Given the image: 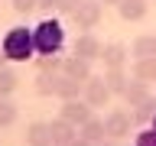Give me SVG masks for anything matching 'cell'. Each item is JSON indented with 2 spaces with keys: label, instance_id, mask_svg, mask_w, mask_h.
Masks as SVG:
<instances>
[{
  "label": "cell",
  "instance_id": "4dcf8cb0",
  "mask_svg": "<svg viewBox=\"0 0 156 146\" xmlns=\"http://www.w3.org/2000/svg\"><path fill=\"white\" fill-rule=\"evenodd\" d=\"M94 146H114V143H104V140H101V143H94Z\"/></svg>",
  "mask_w": 156,
  "mask_h": 146
},
{
  "label": "cell",
  "instance_id": "f1b7e54d",
  "mask_svg": "<svg viewBox=\"0 0 156 146\" xmlns=\"http://www.w3.org/2000/svg\"><path fill=\"white\" fill-rule=\"evenodd\" d=\"M101 3H104V7H117V3H120V0H101Z\"/></svg>",
  "mask_w": 156,
  "mask_h": 146
},
{
  "label": "cell",
  "instance_id": "ac0fdd59",
  "mask_svg": "<svg viewBox=\"0 0 156 146\" xmlns=\"http://www.w3.org/2000/svg\"><path fill=\"white\" fill-rule=\"evenodd\" d=\"M130 55H133V58H150V55H156V36H153V33L136 36L133 46H130Z\"/></svg>",
  "mask_w": 156,
  "mask_h": 146
},
{
  "label": "cell",
  "instance_id": "f546056e",
  "mask_svg": "<svg viewBox=\"0 0 156 146\" xmlns=\"http://www.w3.org/2000/svg\"><path fill=\"white\" fill-rule=\"evenodd\" d=\"M3 65H7V55H3V49H0V68H3Z\"/></svg>",
  "mask_w": 156,
  "mask_h": 146
},
{
  "label": "cell",
  "instance_id": "2e32d148",
  "mask_svg": "<svg viewBox=\"0 0 156 146\" xmlns=\"http://www.w3.org/2000/svg\"><path fill=\"white\" fill-rule=\"evenodd\" d=\"M104 85L111 94H124V88L130 85V75L127 68H104Z\"/></svg>",
  "mask_w": 156,
  "mask_h": 146
},
{
  "label": "cell",
  "instance_id": "3957f363",
  "mask_svg": "<svg viewBox=\"0 0 156 146\" xmlns=\"http://www.w3.org/2000/svg\"><path fill=\"white\" fill-rule=\"evenodd\" d=\"M72 19H75L78 29L91 33V29H98V26H101V19H104V3H101V0H81L78 10L72 13Z\"/></svg>",
  "mask_w": 156,
  "mask_h": 146
},
{
  "label": "cell",
  "instance_id": "484cf974",
  "mask_svg": "<svg viewBox=\"0 0 156 146\" xmlns=\"http://www.w3.org/2000/svg\"><path fill=\"white\" fill-rule=\"evenodd\" d=\"M78 3H81V0H58V13H68V16H72V13H75V10H78Z\"/></svg>",
  "mask_w": 156,
  "mask_h": 146
},
{
  "label": "cell",
  "instance_id": "4316f807",
  "mask_svg": "<svg viewBox=\"0 0 156 146\" xmlns=\"http://www.w3.org/2000/svg\"><path fill=\"white\" fill-rule=\"evenodd\" d=\"M55 7H58V0H36V10H39V13H46V16H49Z\"/></svg>",
  "mask_w": 156,
  "mask_h": 146
},
{
  "label": "cell",
  "instance_id": "83f0119b",
  "mask_svg": "<svg viewBox=\"0 0 156 146\" xmlns=\"http://www.w3.org/2000/svg\"><path fill=\"white\" fill-rule=\"evenodd\" d=\"M68 146H94V143H88V140H81V136H75V140H72Z\"/></svg>",
  "mask_w": 156,
  "mask_h": 146
},
{
  "label": "cell",
  "instance_id": "8fae6325",
  "mask_svg": "<svg viewBox=\"0 0 156 146\" xmlns=\"http://www.w3.org/2000/svg\"><path fill=\"white\" fill-rule=\"evenodd\" d=\"M117 13H120L124 23H140V19L150 13V3H146V0H120V3H117Z\"/></svg>",
  "mask_w": 156,
  "mask_h": 146
},
{
  "label": "cell",
  "instance_id": "d4e9b609",
  "mask_svg": "<svg viewBox=\"0 0 156 146\" xmlns=\"http://www.w3.org/2000/svg\"><path fill=\"white\" fill-rule=\"evenodd\" d=\"M10 7L16 10L20 16H26V13H33V10H36V0H10Z\"/></svg>",
  "mask_w": 156,
  "mask_h": 146
},
{
  "label": "cell",
  "instance_id": "5b68a950",
  "mask_svg": "<svg viewBox=\"0 0 156 146\" xmlns=\"http://www.w3.org/2000/svg\"><path fill=\"white\" fill-rule=\"evenodd\" d=\"M130 127H133V114H127V110H111L104 117V133L111 140H124L130 136Z\"/></svg>",
  "mask_w": 156,
  "mask_h": 146
},
{
  "label": "cell",
  "instance_id": "30bf717a",
  "mask_svg": "<svg viewBox=\"0 0 156 146\" xmlns=\"http://www.w3.org/2000/svg\"><path fill=\"white\" fill-rule=\"evenodd\" d=\"M49 136H52L55 146H68L78 136V127L68 123V120H62V117H55V120H49Z\"/></svg>",
  "mask_w": 156,
  "mask_h": 146
},
{
  "label": "cell",
  "instance_id": "9a60e30c",
  "mask_svg": "<svg viewBox=\"0 0 156 146\" xmlns=\"http://www.w3.org/2000/svg\"><path fill=\"white\" fill-rule=\"evenodd\" d=\"M120 97H124L127 107H136L140 101H146V97H150V85H146V81H140V78H133V81L124 88V94H120Z\"/></svg>",
  "mask_w": 156,
  "mask_h": 146
},
{
  "label": "cell",
  "instance_id": "7402d4cb",
  "mask_svg": "<svg viewBox=\"0 0 156 146\" xmlns=\"http://www.w3.org/2000/svg\"><path fill=\"white\" fill-rule=\"evenodd\" d=\"M16 117H20V107L10 101V97H0V130H7V127L16 123Z\"/></svg>",
  "mask_w": 156,
  "mask_h": 146
},
{
  "label": "cell",
  "instance_id": "603a6c76",
  "mask_svg": "<svg viewBox=\"0 0 156 146\" xmlns=\"http://www.w3.org/2000/svg\"><path fill=\"white\" fill-rule=\"evenodd\" d=\"M36 71H49V75H58L62 71V55H36L33 58Z\"/></svg>",
  "mask_w": 156,
  "mask_h": 146
},
{
  "label": "cell",
  "instance_id": "277c9868",
  "mask_svg": "<svg viewBox=\"0 0 156 146\" xmlns=\"http://www.w3.org/2000/svg\"><path fill=\"white\" fill-rule=\"evenodd\" d=\"M91 114H94V107L88 104L85 97H72V101H62V107H58V117H62V120H68V123H75V127H81Z\"/></svg>",
  "mask_w": 156,
  "mask_h": 146
},
{
  "label": "cell",
  "instance_id": "6da1fadb",
  "mask_svg": "<svg viewBox=\"0 0 156 146\" xmlns=\"http://www.w3.org/2000/svg\"><path fill=\"white\" fill-rule=\"evenodd\" d=\"M33 42H36V55H62L65 49V26L55 16H42L33 26Z\"/></svg>",
  "mask_w": 156,
  "mask_h": 146
},
{
  "label": "cell",
  "instance_id": "ffe728a7",
  "mask_svg": "<svg viewBox=\"0 0 156 146\" xmlns=\"http://www.w3.org/2000/svg\"><path fill=\"white\" fill-rule=\"evenodd\" d=\"M20 88V75L13 71V68H0V97H13V91Z\"/></svg>",
  "mask_w": 156,
  "mask_h": 146
},
{
  "label": "cell",
  "instance_id": "1f68e13d",
  "mask_svg": "<svg viewBox=\"0 0 156 146\" xmlns=\"http://www.w3.org/2000/svg\"><path fill=\"white\" fill-rule=\"evenodd\" d=\"M150 127H153V130H156V114H153V120H150Z\"/></svg>",
  "mask_w": 156,
  "mask_h": 146
},
{
  "label": "cell",
  "instance_id": "8992f818",
  "mask_svg": "<svg viewBox=\"0 0 156 146\" xmlns=\"http://www.w3.org/2000/svg\"><path fill=\"white\" fill-rule=\"evenodd\" d=\"M81 97H85L91 107H107V101H111V91H107V85H104V75H91L85 81V91H81Z\"/></svg>",
  "mask_w": 156,
  "mask_h": 146
},
{
  "label": "cell",
  "instance_id": "44dd1931",
  "mask_svg": "<svg viewBox=\"0 0 156 146\" xmlns=\"http://www.w3.org/2000/svg\"><path fill=\"white\" fill-rule=\"evenodd\" d=\"M153 114H156V94H150L146 101H140L133 107V123H150Z\"/></svg>",
  "mask_w": 156,
  "mask_h": 146
},
{
  "label": "cell",
  "instance_id": "52a82bcc",
  "mask_svg": "<svg viewBox=\"0 0 156 146\" xmlns=\"http://www.w3.org/2000/svg\"><path fill=\"white\" fill-rule=\"evenodd\" d=\"M101 62H104V68H124L127 62H130V49H127L124 42H104Z\"/></svg>",
  "mask_w": 156,
  "mask_h": 146
},
{
  "label": "cell",
  "instance_id": "7c38bea8",
  "mask_svg": "<svg viewBox=\"0 0 156 146\" xmlns=\"http://www.w3.org/2000/svg\"><path fill=\"white\" fill-rule=\"evenodd\" d=\"M85 91V81H78V78H68L58 71V81H55V97L58 101H72V97H81Z\"/></svg>",
  "mask_w": 156,
  "mask_h": 146
},
{
  "label": "cell",
  "instance_id": "ba28073f",
  "mask_svg": "<svg viewBox=\"0 0 156 146\" xmlns=\"http://www.w3.org/2000/svg\"><path fill=\"white\" fill-rule=\"evenodd\" d=\"M62 75L78 78V81H88L94 71H91V62H88V58H81V55H75V52H72V55L62 58Z\"/></svg>",
  "mask_w": 156,
  "mask_h": 146
},
{
  "label": "cell",
  "instance_id": "7a4b0ae2",
  "mask_svg": "<svg viewBox=\"0 0 156 146\" xmlns=\"http://www.w3.org/2000/svg\"><path fill=\"white\" fill-rule=\"evenodd\" d=\"M0 49L7 62H33L36 58V42H33V29L29 26H10L0 36Z\"/></svg>",
  "mask_w": 156,
  "mask_h": 146
},
{
  "label": "cell",
  "instance_id": "cb8c5ba5",
  "mask_svg": "<svg viewBox=\"0 0 156 146\" xmlns=\"http://www.w3.org/2000/svg\"><path fill=\"white\" fill-rule=\"evenodd\" d=\"M133 146H156V130L153 127H143V130L133 136Z\"/></svg>",
  "mask_w": 156,
  "mask_h": 146
},
{
  "label": "cell",
  "instance_id": "d6986e66",
  "mask_svg": "<svg viewBox=\"0 0 156 146\" xmlns=\"http://www.w3.org/2000/svg\"><path fill=\"white\" fill-rule=\"evenodd\" d=\"M55 81H58V75H49V71H36L33 91H36L39 97H55Z\"/></svg>",
  "mask_w": 156,
  "mask_h": 146
},
{
  "label": "cell",
  "instance_id": "5bb4252c",
  "mask_svg": "<svg viewBox=\"0 0 156 146\" xmlns=\"http://www.w3.org/2000/svg\"><path fill=\"white\" fill-rule=\"evenodd\" d=\"M78 136H81V140H88V143H101V140L107 136V133H104V120L91 114L85 123L78 127Z\"/></svg>",
  "mask_w": 156,
  "mask_h": 146
},
{
  "label": "cell",
  "instance_id": "9c48e42d",
  "mask_svg": "<svg viewBox=\"0 0 156 146\" xmlns=\"http://www.w3.org/2000/svg\"><path fill=\"white\" fill-rule=\"evenodd\" d=\"M101 49H104V42H101L94 33H81V36L75 39V55L88 58V62H98V58H101Z\"/></svg>",
  "mask_w": 156,
  "mask_h": 146
},
{
  "label": "cell",
  "instance_id": "e0dca14e",
  "mask_svg": "<svg viewBox=\"0 0 156 146\" xmlns=\"http://www.w3.org/2000/svg\"><path fill=\"white\" fill-rule=\"evenodd\" d=\"M130 75L133 78H140V81H156V55H150V58H133V68H130Z\"/></svg>",
  "mask_w": 156,
  "mask_h": 146
},
{
  "label": "cell",
  "instance_id": "4fadbf2b",
  "mask_svg": "<svg viewBox=\"0 0 156 146\" xmlns=\"http://www.w3.org/2000/svg\"><path fill=\"white\" fill-rule=\"evenodd\" d=\"M52 136H49V120H33L26 127V146H49Z\"/></svg>",
  "mask_w": 156,
  "mask_h": 146
},
{
  "label": "cell",
  "instance_id": "d6a6232c",
  "mask_svg": "<svg viewBox=\"0 0 156 146\" xmlns=\"http://www.w3.org/2000/svg\"><path fill=\"white\" fill-rule=\"evenodd\" d=\"M49 146H55V143H49Z\"/></svg>",
  "mask_w": 156,
  "mask_h": 146
}]
</instances>
